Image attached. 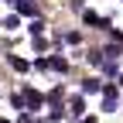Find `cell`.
<instances>
[{"instance_id": "6da1fadb", "label": "cell", "mask_w": 123, "mask_h": 123, "mask_svg": "<svg viewBox=\"0 0 123 123\" xmlns=\"http://www.w3.org/2000/svg\"><path fill=\"white\" fill-rule=\"evenodd\" d=\"M24 106H31V110H38V106H41V96H38L34 89H24Z\"/></svg>"}, {"instance_id": "7a4b0ae2", "label": "cell", "mask_w": 123, "mask_h": 123, "mask_svg": "<svg viewBox=\"0 0 123 123\" xmlns=\"http://www.w3.org/2000/svg\"><path fill=\"white\" fill-rule=\"evenodd\" d=\"M14 7H17L21 14H38V4H34V0H14Z\"/></svg>"}, {"instance_id": "3957f363", "label": "cell", "mask_w": 123, "mask_h": 123, "mask_svg": "<svg viewBox=\"0 0 123 123\" xmlns=\"http://www.w3.org/2000/svg\"><path fill=\"white\" fill-rule=\"evenodd\" d=\"M82 17H86V24H92V27H110V24H106V21L99 17V14H92V10H86Z\"/></svg>"}, {"instance_id": "277c9868", "label": "cell", "mask_w": 123, "mask_h": 123, "mask_svg": "<svg viewBox=\"0 0 123 123\" xmlns=\"http://www.w3.org/2000/svg\"><path fill=\"white\" fill-rule=\"evenodd\" d=\"M68 110H72V116H82V113H86V103H82L79 96H75V99L68 103Z\"/></svg>"}, {"instance_id": "5b68a950", "label": "cell", "mask_w": 123, "mask_h": 123, "mask_svg": "<svg viewBox=\"0 0 123 123\" xmlns=\"http://www.w3.org/2000/svg\"><path fill=\"white\" fill-rule=\"evenodd\" d=\"M48 68H55V72H65V68H68V62H65V58H48Z\"/></svg>"}, {"instance_id": "8992f818", "label": "cell", "mask_w": 123, "mask_h": 123, "mask_svg": "<svg viewBox=\"0 0 123 123\" xmlns=\"http://www.w3.org/2000/svg\"><path fill=\"white\" fill-rule=\"evenodd\" d=\"M10 65L17 68V72H27V62H24V58H10Z\"/></svg>"}, {"instance_id": "52a82bcc", "label": "cell", "mask_w": 123, "mask_h": 123, "mask_svg": "<svg viewBox=\"0 0 123 123\" xmlns=\"http://www.w3.org/2000/svg\"><path fill=\"white\" fill-rule=\"evenodd\" d=\"M99 89H103V86H99L96 79H86V92H99Z\"/></svg>"}, {"instance_id": "ba28073f", "label": "cell", "mask_w": 123, "mask_h": 123, "mask_svg": "<svg viewBox=\"0 0 123 123\" xmlns=\"http://www.w3.org/2000/svg\"><path fill=\"white\" fill-rule=\"evenodd\" d=\"M68 7L72 10H82V0H68Z\"/></svg>"}, {"instance_id": "9c48e42d", "label": "cell", "mask_w": 123, "mask_h": 123, "mask_svg": "<svg viewBox=\"0 0 123 123\" xmlns=\"http://www.w3.org/2000/svg\"><path fill=\"white\" fill-rule=\"evenodd\" d=\"M17 123H31V116H27V113H24V116H21V120H17Z\"/></svg>"}, {"instance_id": "30bf717a", "label": "cell", "mask_w": 123, "mask_h": 123, "mask_svg": "<svg viewBox=\"0 0 123 123\" xmlns=\"http://www.w3.org/2000/svg\"><path fill=\"white\" fill-rule=\"evenodd\" d=\"M86 123H96V120H86Z\"/></svg>"}, {"instance_id": "8fae6325", "label": "cell", "mask_w": 123, "mask_h": 123, "mask_svg": "<svg viewBox=\"0 0 123 123\" xmlns=\"http://www.w3.org/2000/svg\"><path fill=\"white\" fill-rule=\"evenodd\" d=\"M34 123H44V120H34Z\"/></svg>"}]
</instances>
